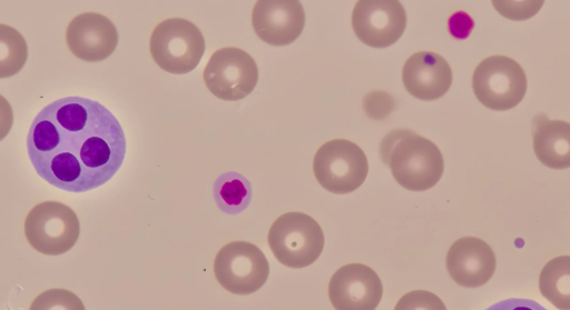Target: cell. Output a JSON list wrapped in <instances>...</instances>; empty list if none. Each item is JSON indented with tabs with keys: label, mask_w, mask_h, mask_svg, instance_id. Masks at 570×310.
I'll return each mask as SVG.
<instances>
[{
	"label": "cell",
	"mask_w": 570,
	"mask_h": 310,
	"mask_svg": "<svg viewBox=\"0 0 570 310\" xmlns=\"http://www.w3.org/2000/svg\"><path fill=\"white\" fill-rule=\"evenodd\" d=\"M27 153L40 178L81 193L107 183L126 156V136L100 102L72 96L45 106L27 136Z\"/></svg>",
	"instance_id": "6da1fadb"
},
{
	"label": "cell",
	"mask_w": 570,
	"mask_h": 310,
	"mask_svg": "<svg viewBox=\"0 0 570 310\" xmlns=\"http://www.w3.org/2000/svg\"><path fill=\"white\" fill-rule=\"evenodd\" d=\"M381 156L396 182L410 191L431 189L444 171L443 156L438 146L407 129L386 134L381 143Z\"/></svg>",
	"instance_id": "7a4b0ae2"
},
{
	"label": "cell",
	"mask_w": 570,
	"mask_h": 310,
	"mask_svg": "<svg viewBox=\"0 0 570 310\" xmlns=\"http://www.w3.org/2000/svg\"><path fill=\"white\" fill-rule=\"evenodd\" d=\"M149 52L156 64L166 72L185 74L202 60L205 39L195 23L184 18H168L154 28Z\"/></svg>",
	"instance_id": "3957f363"
},
{
	"label": "cell",
	"mask_w": 570,
	"mask_h": 310,
	"mask_svg": "<svg viewBox=\"0 0 570 310\" xmlns=\"http://www.w3.org/2000/svg\"><path fill=\"white\" fill-rule=\"evenodd\" d=\"M268 246L283 266L294 269L314 263L324 248V233L315 219L303 212L279 216L267 236Z\"/></svg>",
	"instance_id": "277c9868"
},
{
	"label": "cell",
	"mask_w": 570,
	"mask_h": 310,
	"mask_svg": "<svg viewBox=\"0 0 570 310\" xmlns=\"http://www.w3.org/2000/svg\"><path fill=\"white\" fill-rule=\"evenodd\" d=\"M527 76L512 58L494 54L483 59L472 77L473 92L484 107L505 111L517 107L527 92Z\"/></svg>",
	"instance_id": "5b68a950"
},
{
	"label": "cell",
	"mask_w": 570,
	"mask_h": 310,
	"mask_svg": "<svg viewBox=\"0 0 570 310\" xmlns=\"http://www.w3.org/2000/svg\"><path fill=\"white\" fill-rule=\"evenodd\" d=\"M23 228L29 244L46 256L68 252L80 234L76 212L58 201H45L35 206L27 214Z\"/></svg>",
	"instance_id": "8992f818"
},
{
	"label": "cell",
	"mask_w": 570,
	"mask_h": 310,
	"mask_svg": "<svg viewBox=\"0 0 570 310\" xmlns=\"http://www.w3.org/2000/svg\"><path fill=\"white\" fill-rule=\"evenodd\" d=\"M313 172L325 190L344 194L355 191L365 181L368 163L364 151L356 143L334 139L316 151Z\"/></svg>",
	"instance_id": "52a82bcc"
},
{
	"label": "cell",
	"mask_w": 570,
	"mask_h": 310,
	"mask_svg": "<svg viewBox=\"0 0 570 310\" xmlns=\"http://www.w3.org/2000/svg\"><path fill=\"white\" fill-rule=\"evenodd\" d=\"M214 274L228 292L247 296L264 286L269 274V264L257 246L247 241H232L216 254Z\"/></svg>",
	"instance_id": "ba28073f"
},
{
	"label": "cell",
	"mask_w": 570,
	"mask_h": 310,
	"mask_svg": "<svg viewBox=\"0 0 570 310\" xmlns=\"http://www.w3.org/2000/svg\"><path fill=\"white\" fill-rule=\"evenodd\" d=\"M203 78L215 97L225 101H237L247 97L256 87L258 69L246 51L225 47L210 56Z\"/></svg>",
	"instance_id": "9c48e42d"
},
{
	"label": "cell",
	"mask_w": 570,
	"mask_h": 310,
	"mask_svg": "<svg viewBox=\"0 0 570 310\" xmlns=\"http://www.w3.org/2000/svg\"><path fill=\"white\" fill-rule=\"evenodd\" d=\"M356 37L372 48L395 43L406 27V14L397 0H360L352 12Z\"/></svg>",
	"instance_id": "30bf717a"
},
{
	"label": "cell",
	"mask_w": 570,
	"mask_h": 310,
	"mask_svg": "<svg viewBox=\"0 0 570 310\" xmlns=\"http://www.w3.org/2000/svg\"><path fill=\"white\" fill-rule=\"evenodd\" d=\"M382 296L379 274L362 263L341 267L328 282V298L335 310H375Z\"/></svg>",
	"instance_id": "8fae6325"
},
{
	"label": "cell",
	"mask_w": 570,
	"mask_h": 310,
	"mask_svg": "<svg viewBox=\"0 0 570 310\" xmlns=\"http://www.w3.org/2000/svg\"><path fill=\"white\" fill-rule=\"evenodd\" d=\"M66 42L68 49L78 59L99 62L115 51L118 44V31L104 14L83 12L69 22Z\"/></svg>",
	"instance_id": "7c38bea8"
},
{
	"label": "cell",
	"mask_w": 570,
	"mask_h": 310,
	"mask_svg": "<svg viewBox=\"0 0 570 310\" xmlns=\"http://www.w3.org/2000/svg\"><path fill=\"white\" fill-rule=\"evenodd\" d=\"M252 23L261 40L281 47L299 37L305 13L297 0H258L253 8Z\"/></svg>",
	"instance_id": "4fadbf2b"
},
{
	"label": "cell",
	"mask_w": 570,
	"mask_h": 310,
	"mask_svg": "<svg viewBox=\"0 0 570 310\" xmlns=\"http://www.w3.org/2000/svg\"><path fill=\"white\" fill-rule=\"evenodd\" d=\"M445 264L455 283L463 288H480L493 277L497 258L484 240L469 236L452 243Z\"/></svg>",
	"instance_id": "5bb4252c"
},
{
	"label": "cell",
	"mask_w": 570,
	"mask_h": 310,
	"mask_svg": "<svg viewBox=\"0 0 570 310\" xmlns=\"http://www.w3.org/2000/svg\"><path fill=\"white\" fill-rule=\"evenodd\" d=\"M452 78L448 61L432 51L413 53L402 70V80L407 92L424 101L443 97L452 84Z\"/></svg>",
	"instance_id": "9a60e30c"
},
{
	"label": "cell",
	"mask_w": 570,
	"mask_h": 310,
	"mask_svg": "<svg viewBox=\"0 0 570 310\" xmlns=\"http://www.w3.org/2000/svg\"><path fill=\"white\" fill-rule=\"evenodd\" d=\"M533 150L548 168H570V123L538 114L533 120Z\"/></svg>",
	"instance_id": "2e32d148"
},
{
	"label": "cell",
	"mask_w": 570,
	"mask_h": 310,
	"mask_svg": "<svg viewBox=\"0 0 570 310\" xmlns=\"http://www.w3.org/2000/svg\"><path fill=\"white\" fill-rule=\"evenodd\" d=\"M541 296L559 310H570V256L549 260L539 274Z\"/></svg>",
	"instance_id": "e0dca14e"
},
{
	"label": "cell",
	"mask_w": 570,
	"mask_h": 310,
	"mask_svg": "<svg viewBox=\"0 0 570 310\" xmlns=\"http://www.w3.org/2000/svg\"><path fill=\"white\" fill-rule=\"evenodd\" d=\"M213 192L218 208L229 214L243 211L250 200L248 181L236 172L220 174L214 182Z\"/></svg>",
	"instance_id": "ac0fdd59"
},
{
	"label": "cell",
	"mask_w": 570,
	"mask_h": 310,
	"mask_svg": "<svg viewBox=\"0 0 570 310\" xmlns=\"http://www.w3.org/2000/svg\"><path fill=\"white\" fill-rule=\"evenodd\" d=\"M0 77H10L20 71L27 57L28 48L22 36L13 28L1 24Z\"/></svg>",
	"instance_id": "d6986e66"
},
{
	"label": "cell",
	"mask_w": 570,
	"mask_h": 310,
	"mask_svg": "<svg viewBox=\"0 0 570 310\" xmlns=\"http://www.w3.org/2000/svg\"><path fill=\"white\" fill-rule=\"evenodd\" d=\"M29 310H86L80 298L66 289H50L41 292Z\"/></svg>",
	"instance_id": "ffe728a7"
},
{
	"label": "cell",
	"mask_w": 570,
	"mask_h": 310,
	"mask_svg": "<svg viewBox=\"0 0 570 310\" xmlns=\"http://www.w3.org/2000/svg\"><path fill=\"white\" fill-rule=\"evenodd\" d=\"M394 310H446V307L433 292L414 290L401 297Z\"/></svg>",
	"instance_id": "44dd1931"
},
{
	"label": "cell",
	"mask_w": 570,
	"mask_h": 310,
	"mask_svg": "<svg viewBox=\"0 0 570 310\" xmlns=\"http://www.w3.org/2000/svg\"><path fill=\"white\" fill-rule=\"evenodd\" d=\"M394 101L384 91H372L363 100L366 114L373 119H383L393 110Z\"/></svg>",
	"instance_id": "7402d4cb"
},
{
	"label": "cell",
	"mask_w": 570,
	"mask_h": 310,
	"mask_svg": "<svg viewBox=\"0 0 570 310\" xmlns=\"http://www.w3.org/2000/svg\"><path fill=\"white\" fill-rule=\"evenodd\" d=\"M485 310H548L539 302L531 299L509 298L498 301Z\"/></svg>",
	"instance_id": "603a6c76"
}]
</instances>
